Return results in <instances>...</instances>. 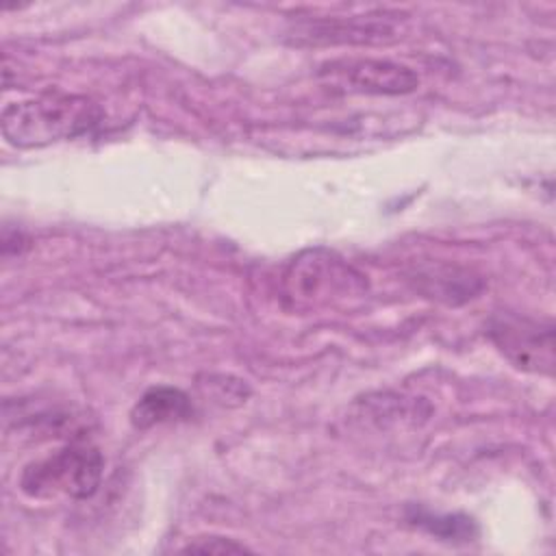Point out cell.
Returning a JSON list of instances; mask_svg holds the SVG:
<instances>
[{"label": "cell", "instance_id": "obj_1", "mask_svg": "<svg viewBox=\"0 0 556 556\" xmlns=\"http://www.w3.org/2000/svg\"><path fill=\"white\" fill-rule=\"evenodd\" d=\"M104 113L98 102L74 93H46L4 106L0 126L11 146L41 148L93 130Z\"/></svg>", "mask_w": 556, "mask_h": 556}, {"label": "cell", "instance_id": "obj_9", "mask_svg": "<svg viewBox=\"0 0 556 556\" xmlns=\"http://www.w3.org/2000/svg\"><path fill=\"white\" fill-rule=\"evenodd\" d=\"M182 552L187 554H241V552H250L248 545L235 541V539H226V536H200L189 541Z\"/></svg>", "mask_w": 556, "mask_h": 556}, {"label": "cell", "instance_id": "obj_8", "mask_svg": "<svg viewBox=\"0 0 556 556\" xmlns=\"http://www.w3.org/2000/svg\"><path fill=\"white\" fill-rule=\"evenodd\" d=\"M408 519L413 526L426 530L428 534L445 543H469L478 536L476 521L460 513L439 515V513H428L424 508H413Z\"/></svg>", "mask_w": 556, "mask_h": 556}, {"label": "cell", "instance_id": "obj_6", "mask_svg": "<svg viewBox=\"0 0 556 556\" xmlns=\"http://www.w3.org/2000/svg\"><path fill=\"white\" fill-rule=\"evenodd\" d=\"M410 280L419 293L443 304H463L482 289V280L476 274L447 263L419 265Z\"/></svg>", "mask_w": 556, "mask_h": 556}, {"label": "cell", "instance_id": "obj_2", "mask_svg": "<svg viewBox=\"0 0 556 556\" xmlns=\"http://www.w3.org/2000/svg\"><path fill=\"white\" fill-rule=\"evenodd\" d=\"M102 452L87 441H72L41 460H33L20 476V489L35 500L67 495L91 497L102 480Z\"/></svg>", "mask_w": 556, "mask_h": 556}, {"label": "cell", "instance_id": "obj_5", "mask_svg": "<svg viewBox=\"0 0 556 556\" xmlns=\"http://www.w3.org/2000/svg\"><path fill=\"white\" fill-rule=\"evenodd\" d=\"M397 13L376 11L350 17H306L291 26L289 39L298 46L380 43L395 39Z\"/></svg>", "mask_w": 556, "mask_h": 556}, {"label": "cell", "instance_id": "obj_4", "mask_svg": "<svg viewBox=\"0 0 556 556\" xmlns=\"http://www.w3.org/2000/svg\"><path fill=\"white\" fill-rule=\"evenodd\" d=\"M495 348L523 371L552 374L554 369V326L515 313H497L486 326Z\"/></svg>", "mask_w": 556, "mask_h": 556}, {"label": "cell", "instance_id": "obj_3", "mask_svg": "<svg viewBox=\"0 0 556 556\" xmlns=\"http://www.w3.org/2000/svg\"><path fill=\"white\" fill-rule=\"evenodd\" d=\"M317 76L334 93L404 96L419 87V76L408 65L371 56L326 61Z\"/></svg>", "mask_w": 556, "mask_h": 556}, {"label": "cell", "instance_id": "obj_7", "mask_svg": "<svg viewBox=\"0 0 556 556\" xmlns=\"http://www.w3.org/2000/svg\"><path fill=\"white\" fill-rule=\"evenodd\" d=\"M191 413H193L191 397L185 391H180L176 387L159 384V387L148 389L137 400V404L130 410V424L137 430H148L159 424L187 419Z\"/></svg>", "mask_w": 556, "mask_h": 556}]
</instances>
